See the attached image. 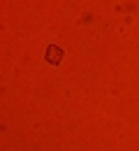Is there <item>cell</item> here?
Here are the masks:
<instances>
[{
	"label": "cell",
	"mask_w": 139,
	"mask_h": 151,
	"mask_svg": "<svg viewBox=\"0 0 139 151\" xmlns=\"http://www.w3.org/2000/svg\"><path fill=\"white\" fill-rule=\"evenodd\" d=\"M44 58H46L49 65H58L60 60L65 58V51H63V47H58V44H49L46 51H44Z\"/></svg>",
	"instance_id": "obj_1"
}]
</instances>
